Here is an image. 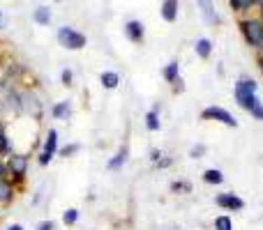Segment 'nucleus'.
I'll return each mask as SVG.
<instances>
[{
  "label": "nucleus",
  "mask_w": 263,
  "mask_h": 230,
  "mask_svg": "<svg viewBox=\"0 0 263 230\" xmlns=\"http://www.w3.org/2000/svg\"><path fill=\"white\" fill-rule=\"evenodd\" d=\"M7 177L18 186L26 184V175H28V166H30V154L28 152H14L7 159Z\"/></svg>",
  "instance_id": "obj_1"
},
{
  "label": "nucleus",
  "mask_w": 263,
  "mask_h": 230,
  "mask_svg": "<svg viewBox=\"0 0 263 230\" xmlns=\"http://www.w3.org/2000/svg\"><path fill=\"white\" fill-rule=\"evenodd\" d=\"M240 32L252 49L263 51V21L261 18H242Z\"/></svg>",
  "instance_id": "obj_2"
},
{
  "label": "nucleus",
  "mask_w": 263,
  "mask_h": 230,
  "mask_svg": "<svg viewBox=\"0 0 263 230\" xmlns=\"http://www.w3.org/2000/svg\"><path fill=\"white\" fill-rule=\"evenodd\" d=\"M58 41H60V46L63 49H67V51H81V49H86V44H88V37L83 35V32H79V30H74L72 26H63V28H58Z\"/></svg>",
  "instance_id": "obj_3"
},
{
  "label": "nucleus",
  "mask_w": 263,
  "mask_h": 230,
  "mask_svg": "<svg viewBox=\"0 0 263 230\" xmlns=\"http://www.w3.org/2000/svg\"><path fill=\"white\" fill-rule=\"evenodd\" d=\"M18 92V101H21V113L30 115L32 120H40L42 117V101L35 92L30 90H16Z\"/></svg>",
  "instance_id": "obj_4"
},
{
  "label": "nucleus",
  "mask_w": 263,
  "mask_h": 230,
  "mask_svg": "<svg viewBox=\"0 0 263 230\" xmlns=\"http://www.w3.org/2000/svg\"><path fill=\"white\" fill-rule=\"evenodd\" d=\"M55 154H58V131L49 129V131H46L44 145H42L40 154H37V163H40V166H49L51 159H53Z\"/></svg>",
  "instance_id": "obj_5"
},
{
  "label": "nucleus",
  "mask_w": 263,
  "mask_h": 230,
  "mask_svg": "<svg viewBox=\"0 0 263 230\" xmlns=\"http://www.w3.org/2000/svg\"><path fill=\"white\" fill-rule=\"evenodd\" d=\"M201 120H213V122H219V124L231 127V129L238 127V120L227 109H222V106H208V109H203L201 111Z\"/></svg>",
  "instance_id": "obj_6"
},
{
  "label": "nucleus",
  "mask_w": 263,
  "mask_h": 230,
  "mask_svg": "<svg viewBox=\"0 0 263 230\" xmlns=\"http://www.w3.org/2000/svg\"><path fill=\"white\" fill-rule=\"evenodd\" d=\"M215 203H217V207L227 210V212H240V210H245V200L236 194H217Z\"/></svg>",
  "instance_id": "obj_7"
},
{
  "label": "nucleus",
  "mask_w": 263,
  "mask_h": 230,
  "mask_svg": "<svg viewBox=\"0 0 263 230\" xmlns=\"http://www.w3.org/2000/svg\"><path fill=\"white\" fill-rule=\"evenodd\" d=\"M240 109H245L254 120H261L263 122V101L259 99L256 95H250V97H242V99L236 101Z\"/></svg>",
  "instance_id": "obj_8"
},
{
  "label": "nucleus",
  "mask_w": 263,
  "mask_h": 230,
  "mask_svg": "<svg viewBox=\"0 0 263 230\" xmlns=\"http://www.w3.org/2000/svg\"><path fill=\"white\" fill-rule=\"evenodd\" d=\"M16 184H14L9 177H3L0 180V207H9L16 198Z\"/></svg>",
  "instance_id": "obj_9"
},
{
  "label": "nucleus",
  "mask_w": 263,
  "mask_h": 230,
  "mask_svg": "<svg viewBox=\"0 0 263 230\" xmlns=\"http://www.w3.org/2000/svg\"><path fill=\"white\" fill-rule=\"evenodd\" d=\"M256 90H259V83L252 81V78H240V81L236 83V88H233V97L238 99H242V97H250V95H256Z\"/></svg>",
  "instance_id": "obj_10"
},
{
  "label": "nucleus",
  "mask_w": 263,
  "mask_h": 230,
  "mask_svg": "<svg viewBox=\"0 0 263 230\" xmlns=\"http://www.w3.org/2000/svg\"><path fill=\"white\" fill-rule=\"evenodd\" d=\"M125 35H127V39L132 44H141L145 37V30H143V23L136 21V18H132V21L125 23Z\"/></svg>",
  "instance_id": "obj_11"
},
{
  "label": "nucleus",
  "mask_w": 263,
  "mask_h": 230,
  "mask_svg": "<svg viewBox=\"0 0 263 230\" xmlns=\"http://www.w3.org/2000/svg\"><path fill=\"white\" fill-rule=\"evenodd\" d=\"M196 5H199V12H201V16H203V21L210 23V26H217L219 16H217V12H215L213 0H196Z\"/></svg>",
  "instance_id": "obj_12"
},
{
  "label": "nucleus",
  "mask_w": 263,
  "mask_h": 230,
  "mask_svg": "<svg viewBox=\"0 0 263 230\" xmlns=\"http://www.w3.org/2000/svg\"><path fill=\"white\" fill-rule=\"evenodd\" d=\"M14 154V143H12V136L7 131V124L0 120V159L3 157H9Z\"/></svg>",
  "instance_id": "obj_13"
},
{
  "label": "nucleus",
  "mask_w": 263,
  "mask_h": 230,
  "mask_svg": "<svg viewBox=\"0 0 263 230\" xmlns=\"http://www.w3.org/2000/svg\"><path fill=\"white\" fill-rule=\"evenodd\" d=\"M178 7H180V0H162L159 14H162V18L166 23H173L178 18Z\"/></svg>",
  "instance_id": "obj_14"
},
{
  "label": "nucleus",
  "mask_w": 263,
  "mask_h": 230,
  "mask_svg": "<svg viewBox=\"0 0 263 230\" xmlns=\"http://www.w3.org/2000/svg\"><path fill=\"white\" fill-rule=\"evenodd\" d=\"M127 157H129V148H127V145H123V148L116 152V157L109 159V163H106V171H111V173H114V171H120V168L127 163Z\"/></svg>",
  "instance_id": "obj_15"
},
{
  "label": "nucleus",
  "mask_w": 263,
  "mask_h": 230,
  "mask_svg": "<svg viewBox=\"0 0 263 230\" xmlns=\"http://www.w3.org/2000/svg\"><path fill=\"white\" fill-rule=\"evenodd\" d=\"M51 115H53V120H69L72 117V101H55L53 109H51Z\"/></svg>",
  "instance_id": "obj_16"
},
{
  "label": "nucleus",
  "mask_w": 263,
  "mask_h": 230,
  "mask_svg": "<svg viewBox=\"0 0 263 230\" xmlns=\"http://www.w3.org/2000/svg\"><path fill=\"white\" fill-rule=\"evenodd\" d=\"M100 83L104 90H116L120 86V74L118 72H102L100 74Z\"/></svg>",
  "instance_id": "obj_17"
},
{
  "label": "nucleus",
  "mask_w": 263,
  "mask_h": 230,
  "mask_svg": "<svg viewBox=\"0 0 263 230\" xmlns=\"http://www.w3.org/2000/svg\"><path fill=\"white\" fill-rule=\"evenodd\" d=\"M194 51H196V55H199L201 60H208L210 55H213V41H210L208 37H201V39H196Z\"/></svg>",
  "instance_id": "obj_18"
},
{
  "label": "nucleus",
  "mask_w": 263,
  "mask_h": 230,
  "mask_svg": "<svg viewBox=\"0 0 263 230\" xmlns=\"http://www.w3.org/2000/svg\"><path fill=\"white\" fill-rule=\"evenodd\" d=\"M145 129L148 131L162 129V122H159V106H155V109H150L148 113H145Z\"/></svg>",
  "instance_id": "obj_19"
},
{
  "label": "nucleus",
  "mask_w": 263,
  "mask_h": 230,
  "mask_svg": "<svg viewBox=\"0 0 263 230\" xmlns=\"http://www.w3.org/2000/svg\"><path fill=\"white\" fill-rule=\"evenodd\" d=\"M162 76H164V81L166 83H176L178 78H180V65H178V60H171V62L164 67Z\"/></svg>",
  "instance_id": "obj_20"
},
{
  "label": "nucleus",
  "mask_w": 263,
  "mask_h": 230,
  "mask_svg": "<svg viewBox=\"0 0 263 230\" xmlns=\"http://www.w3.org/2000/svg\"><path fill=\"white\" fill-rule=\"evenodd\" d=\"M32 18H35L37 26H49L51 18H53V14H51L49 7H37L35 12H32Z\"/></svg>",
  "instance_id": "obj_21"
},
{
  "label": "nucleus",
  "mask_w": 263,
  "mask_h": 230,
  "mask_svg": "<svg viewBox=\"0 0 263 230\" xmlns=\"http://www.w3.org/2000/svg\"><path fill=\"white\" fill-rule=\"evenodd\" d=\"M203 182H205V184H213V186L222 184V182H224V173L219 171V168H208V171L203 173Z\"/></svg>",
  "instance_id": "obj_22"
},
{
  "label": "nucleus",
  "mask_w": 263,
  "mask_h": 230,
  "mask_svg": "<svg viewBox=\"0 0 263 230\" xmlns=\"http://www.w3.org/2000/svg\"><path fill=\"white\" fill-rule=\"evenodd\" d=\"M79 217H81V212H79L77 207H69V210H65L63 212V223L67 228H72V226H77L79 223Z\"/></svg>",
  "instance_id": "obj_23"
},
{
  "label": "nucleus",
  "mask_w": 263,
  "mask_h": 230,
  "mask_svg": "<svg viewBox=\"0 0 263 230\" xmlns=\"http://www.w3.org/2000/svg\"><path fill=\"white\" fill-rule=\"evenodd\" d=\"M81 152V145L79 143H67V145H63V148H58V154L63 159H69V157H74V154H79Z\"/></svg>",
  "instance_id": "obj_24"
},
{
  "label": "nucleus",
  "mask_w": 263,
  "mask_h": 230,
  "mask_svg": "<svg viewBox=\"0 0 263 230\" xmlns=\"http://www.w3.org/2000/svg\"><path fill=\"white\" fill-rule=\"evenodd\" d=\"M229 5H231L233 12H247L250 7L256 5V0H229Z\"/></svg>",
  "instance_id": "obj_25"
},
{
  "label": "nucleus",
  "mask_w": 263,
  "mask_h": 230,
  "mask_svg": "<svg viewBox=\"0 0 263 230\" xmlns=\"http://www.w3.org/2000/svg\"><path fill=\"white\" fill-rule=\"evenodd\" d=\"M213 226H215V230H233V221H231V217L222 214V217H217L213 221Z\"/></svg>",
  "instance_id": "obj_26"
},
{
  "label": "nucleus",
  "mask_w": 263,
  "mask_h": 230,
  "mask_svg": "<svg viewBox=\"0 0 263 230\" xmlns=\"http://www.w3.org/2000/svg\"><path fill=\"white\" fill-rule=\"evenodd\" d=\"M171 191H173V194H180V191L190 194V191H192V184H190V182H185V180H178V182H173V184H171Z\"/></svg>",
  "instance_id": "obj_27"
},
{
  "label": "nucleus",
  "mask_w": 263,
  "mask_h": 230,
  "mask_svg": "<svg viewBox=\"0 0 263 230\" xmlns=\"http://www.w3.org/2000/svg\"><path fill=\"white\" fill-rule=\"evenodd\" d=\"M60 81H63L65 88H72V86H74V74H72V69H63V74H60Z\"/></svg>",
  "instance_id": "obj_28"
},
{
  "label": "nucleus",
  "mask_w": 263,
  "mask_h": 230,
  "mask_svg": "<svg viewBox=\"0 0 263 230\" xmlns=\"http://www.w3.org/2000/svg\"><path fill=\"white\" fill-rule=\"evenodd\" d=\"M205 152H208V148H205L203 143H199V145H194V148L190 150V157H192V159H201Z\"/></svg>",
  "instance_id": "obj_29"
},
{
  "label": "nucleus",
  "mask_w": 263,
  "mask_h": 230,
  "mask_svg": "<svg viewBox=\"0 0 263 230\" xmlns=\"http://www.w3.org/2000/svg\"><path fill=\"white\" fill-rule=\"evenodd\" d=\"M171 90H173V95H180V92H185V81H182V78H178L176 83H171Z\"/></svg>",
  "instance_id": "obj_30"
},
{
  "label": "nucleus",
  "mask_w": 263,
  "mask_h": 230,
  "mask_svg": "<svg viewBox=\"0 0 263 230\" xmlns=\"http://www.w3.org/2000/svg\"><path fill=\"white\" fill-rule=\"evenodd\" d=\"M171 163H173V159H168V157H162V159H159L157 163H155V166H157V168H168V166H171Z\"/></svg>",
  "instance_id": "obj_31"
},
{
  "label": "nucleus",
  "mask_w": 263,
  "mask_h": 230,
  "mask_svg": "<svg viewBox=\"0 0 263 230\" xmlns=\"http://www.w3.org/2000/svg\"><path fill=\"white\" fill-rule=\"evenodd\" d=\"M162 157H164V154L159 152L157 148H155V150H150V161H153V163H157V161H159V159H162Z\"/></svg>",
  "instance_id": "obj_32"
},
{
  "label": "nucleus",
  "mask_w": 263,
  "mask_h": 230,
  "mask_svg": "<svg viewBox=\"0 0 263 230\" xmlns=\"http://www.w3.org/2000/svg\"><path fill=\"white\" fill-rule=\"evenodd\" d=\"M37 230H55V223L53 221H42L40 226H37Z\"/></svg>",
  "instance_id": "obj_33"
},
{
  "label": "nucleus",
  "mask_w": 263,
  "mask_h": 230,
  "mask_svg": "<svg viewBox=\"0 0 263 230\" xmlns=\"http://www.w3.org/2000/svg\"><path fill=\"white\" fill-rule=\"evenodd\" d=\"M3 177H7V161L0 159V180H3Z\"/></svg>",
  "instance_id": "obj_34"
},
{
  "label": "nucleus",
  "mask_w": 263,
  "mask_h": 230,
  "mask_svg": "<svg viewBox=\"0 0 263 230\" xmlns=\"http://www.w3.org/2000/svg\"><path fill=\"white\" fill-rule=\"evenodd\" d=\"M5 230H23V226H21V223H12V226H7Z\"/></svg>",
  "instance_id": "obj_35"
},
{
  "label": "nucleus",
  "mask_w": 263,
  "mask_h": 230,
  "mask_svg": "<svg viewBox=\"0 0 263 230\" xmlns=\"http://www.w3.org/2000/svg\"><path fill=\"white\" fill-rule=\"evenodd\" d=\"M259 67H261V72H263V55H259Z\"/></svg>",
  "instance_id": "obj_36"
},
{
  "label": "nucleus",
  "mask_w": 263,
  "mask_h": 230,
  "mask_svg": "<svg viewBox=\"0 0 263 230\" xmlns=\"http://www.w3.org/2000/svg\"><path fill=\"white\" fill-rule=\"evenodd\" d=\"M259 7H261V16H259V18H261V21H263V5H259Z\"/></svg>",
  "instance_id": "obj_37"
},
{
  "label": "nucleus",
  "mask_w": 263,
  "mask_h": 230,
  "mask_svg": "<svg viewBox=\"0 0 263 230\" xmlns=\"http://www.w3.org/2000/svg\"><path fill=\"white\" fill-rule=\"evenodd\" d=\"M0 26H3V12H0Z\"/></svg>",
  "instance_id": "obj_38"
},
{
  "label": "nucleus",
  "mask_w": 263,
  "mask_h": 230,
  "mask_svg": "<svg viewBox=\"0 0 263 230\" xmlns=\"http://www.w3.org/2000/svg\"><path fill=\"white\" fill-rule=\"evenodd\" d=\"M55 3H60V0H55Z\"/></svg>",
  "instance_id": "obj_39"
},
{
  "label": "nucleus",
  "mask_w": 263,
  "mask_h": 230,
  "mask_svg": "<svg viewBox=\"0 0 263 230\" xmlns=\"http://www.w3.org/2000/svg\"><path fill=\"white\" fill-rule=\"evenodd\" d=\"M0 214H3V212H0Z\"/></svg>",
  "instance_id": "obj_40"
}]
</instances>
